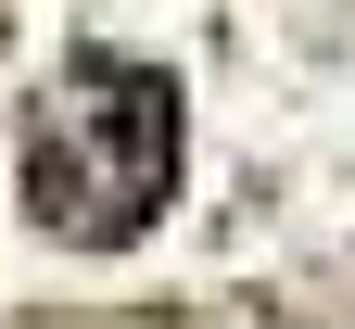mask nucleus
I'll return each instance as SVG.
<instances>
[{
    "instance_id": "1",
    "label": "nucleus",
    "mask_w": 355,
    "mask_h": 329,
    "mask_svg": "<svg viewBox=\"0 0 355 329\" xmlns=\"http://www.w3.org/2000/svg\"><path fill=\"white\" fill-rule=\"evenodd\" d=\"M165 177H178V102H165V76L89 51L51 89L38 139H26V203L51 215L64 241H127V228H153Z\"/></svg>"
}]
</instances>
